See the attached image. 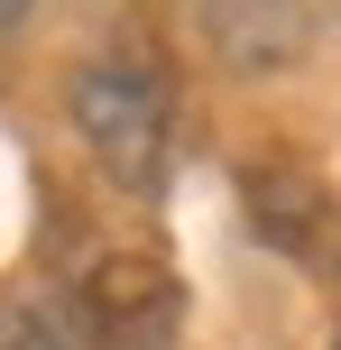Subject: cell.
<instances>
[{
    "instance_id": "7a4b0ae2",
    "label": "cell",
    "mask_w": 341,
    "mask_h": 350,
    "mask_svg": "<svg viewBox=\"0 0 341 350\" xmlns=\"http://www.w3.org/2000/svg\"><path fill=\"white\" fill-rule=\"evenodd\" d=\"M203 37L240 74H268V65H295L305 55V10L295 0H203Z\"/></svg>"
},
{
    "instance_id": "6da1fadb",
    "label": "cell",
    "mask_w": 341,
    "mask_h": 350,
    "mask_svg": "<svg viewBox=\"0 0 341 350\" xmlns=\"http://www.w3.org/2000/svg\"><path fill=\"white\" fill-rule=\"evenodd\" d=\"M74 129L92 139V157L120 185H157V166H166V83L139 55H92L74 74Z\"/></svg>"
},
{
    "instance_id": "277c9868",
    "label": "cell",
    "mask_w": 341,
    "mask_h": 350,
    "mask_svg": "<svg viewBox=\"0 0 341 350\" xmlns=\"http://www.w3.org/2000/svg\"><path fill=\"white\" fill-rule=\"evenodd\" d=\"M18 10H28V0H0V28H10V18H18Z\"/></svg>"
},
{
    "instance_id": "3957f363",
    "label": "cell",
    "mask_w": 341,
    "mask_h": 350,
    "mask_svg": "<svg viewBox=\"0 0 341 350\" xmlns=\"http://www.w3.org/2000/svg\"><path fill=\"white\" fill-rule=\"evenodd\" d=\"M0 350H92V323L65 295H18L0 304Z\"/></svg>"
}]
</instances>
